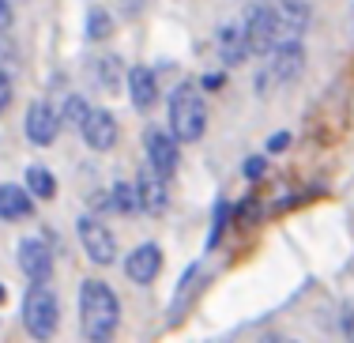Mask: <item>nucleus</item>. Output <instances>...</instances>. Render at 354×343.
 <instances>
[{
  "label": "nucleus",
  "instance_id": "5",
  "mask_svg": "<svg viewBox=\"0 0 354 343\" xmlns=\"http://www.w3.org/2000/svg\"><path fill=\"white\" fill-rule=\"evenodd\" d=\"M143 147H147V166L151 170H158L162 178H174V170H177V136H170V132H162V129H147Z\"/></svg>",
  "mask_w": 354,
  "mask_h": 343
},
{
  "label": "nucleus",
  "instance_id": "21",
  "mask_svg": "<svg viewBox=\"0 0 354 343\" xmlns=\"http://www.w3.org/2000/svg\"><path fill=\"white\" fill-rule=\"evenodd\" d=\"M117 76H121V61H117V57H102V61H98V80H102V87H117Z\"/></svg>",
  "mask_w": 354,
  "mask_h": 343
},
{
  "label": "nucleus",
  "instance_id": "7",
  "mask_svg": "<svg viewBox=\"0 0 354 343\" xmlns=\"http://www.w3.org/2000/svg\"><path fill=\"white\" fill-rule=\"evenodd\" d=\"M19 268L30 283H46L53 275V253H49L46 241H38V238L19 241Z\"/></svg>",
  "mask_w": 354,
  "mask_h": 343
},
{
  "label": "nucleus",
  "instance_id": "18",
  "mask_svg": "<svg viewBox=\"0 0 354 343\" xmlns=\"http://www.w3.org/2000/svg\"><path fill=\"white\" fill-rule=\"evenodd\" d=\"M27 189L35 192L38 200H49L57 192V181H53V174L49 170H41V166H30L27 170Z\"/></svg>",
  "mask_w": 354,
  "mask_h": 343
},
{
  "label": "nucleus",
  "instance_id": "12",
  "mask_svg": "<svg viewBox=\"0 0 354 343\" xmlns=\"http://www.w3.org/2000/svg\"><path fill=\"white\" fill-rule=\"evenodd\" d=\"M35 212V200H30L27 189L19 185H0V219L15 223V219H30Z\"/></svg>",
  "mask_w": 354,
  "mask_h": 343
},
{
  "label": "nucleus",
  "instance_id": "20",
  "mask_svg": "<svg viewBox=\"0 0 354 343\" xmlns=\"http://www.w3.org/2000/svg\"><path fill=\"white\" fill-rule=\"evenodd\" d=\"M113 204L121 207L124 215H132V212L140 207V196H136V189H132V185H117V189H113Z\"/></svg>",
  "mask_w": 354,
  "mask_h": 343
},
{
  "label": "nucleus",
  "instance_id": "13",
  "mask_svg": "<svg viewBox=\"0 0 354 343\" xmlns=\"http://www.w3.org/2000/svg\"><path fill=\"white\" fill-rule=\"evenodd\" d=\"M218 57H223V64H241L249 57V35L245 27H223V35H218Z\"/></svg>",
  "mask_w": 354,
  "mask_h": 343
},
{
  "label": "nucleus",
  "instance_id": "3",
  "mask_svg": "<svg viewBox=\"0 0 354 343\" xmlns=\"http://www.w3.org/2000/svg\"><path fill=\"white\" fill-rule=\"evenodd\" d=\"M245 35H249V53H260V57L279 49L283 41H294L283 27L279 8H272V4H252V12L245 19Z\"/></svg>",
  "mask_w": 354,
  "mask_h": 343
},
{
  "label": "nucleus",
  "instance_id": "25",
  "mask_svg": "<svg viewBox=\"0 0 354 343\" xmlns=\"http://www.w3.org/2000/svg\"><path fill=\"white\" fill-rule=\"evenodd\" d=\"M268 170V158H249L245 163V178H260Z\"/></svg>",
  "mask_w": 354,
  "mask_h": 343
},
{
  "label": "nucleus",
  "instance_id": "9",
  "mask_svg": "<svg viewBox=\"0 0 354 343\" xmlns=\"http://www.w3.org/2000/svg\"><path fill=\"white\" fill-rule=\"evenodd\" d=\"M80 132L95 151H109L113 140H117V121L106 110H87V117L80 121Z\"/></svg>",
  "mask_w": 354,
  "mask_h": 343
},
{
  "label": "nucleus",
  "instance_id": "1",
  "mask_svg": "<svg viewBox=\"0 0 354 343\" xmlns=\"http://www.w3.org/2000/svg\"><path fill=\"white\" fill-rule=\"evenodd\" d=\"M117 321H121V302L117 295L98 279H87L80 287V324H83V336L102 343L113 336Z\"/></svg>",
  "mask_w": 354,
  "mask_h": 343
},
{
  "label": "nucleus",
  "instance_id": "24",
  "mask_svg": "<svg viewBox=\"0 0 354 343\" xmlns=\"http://www.w3.org/2000/svg\"><path fill=\"white\" fill-rule=\"evenodd\" d=\"M8 102H12V80H8V72L0 68V113L8 110Z\"/></svg>",
  "mask_w": 354,
  "mask_h": 343
},
{
  "label": "nucleus",
  "instance_id": "10",
  "mask_svg": "<svg viewBox=\"0 0 354 343\" xmlns=\"http://www.w3.org/2000/svg\"><path fill=\"white\" fill-rule=\"evenodd\" d=\"M158 272H162V249H158L155 241L132 249V257L124 261V275H129L132 283H151Z\"/></svg>",
  "mask_w": 354,
  "mask_h": 343
},
{
  "label": "nucleus",
  "instance_id": "6",
  "mask_svg": "<svg viewBox=\"0 0 354 343\" xmlns=\"http://www.w3.org/2000/svg\"><path fill=\"white\" fill-rule=\"evenodd\" d=\"M80 241H83V249H87V257L95 264H113L117 241L98 219H80Z\"/></svg>",
  "mask_w": 354,
  "mask_h": 343
},
{
  "label": "nucleus",
  "instance_id": "11",
  "mask_svg": "<svg viewBox=\"0 0 354 343\" xmlns=\"http://www.w3.org/2000/svg\"><path fill=\"white\" fill-rule=\"evenodd\" d=\"M162 181H166V178H162L158 170L143 166L140 185H136V196H140V207H143V212H151V215L166 212V185H162Z\"/></svg>",
  "mask_w": 354,
  "mask_h": 343
},
{
  "label": "nucleus",
  "instance_id": "2",
  "mask_svg": "<svg viewBox=\"0 0 354 343\" xmlns=\"http://www.w3.org/2000/svg\"><path fill=\"white\" fill-rule=\"evenodd\" d=\"M170 129L177 136V144H196L207 129V106L200 98L196 83H181L170 98Z\"/></svg>",
  "mask_w": 354,
  "mask_h": 343
},
{
  "label": "nucleus",
  "instance_id": "17",
  "mask_svg": "<svg viewBox=\"0 0 354 343\" xmlns=\"http://www.w3.org/2000/svg\"><path fill=\"white\" fill-rule=\"evenodd\" d=\"M279 15H283V27H286V35H290V38H298V35H301V27L309 23L306 4H298V0H283Z\"/></svg>",
  "mask_w": 354,
  "mask_h": 343
},
{
  "label": "nucleus",
  "instance_id": "23",
  "mask_svg": "<svg viewBox=\"0 0 354 343\" xmlns=\"http://www.w3.org/2000/svg\"><path fill=\"white\" fill-rule=\"evenodd\" d=\"M15 64V46L12 38H4V30H0V68H12Z\"/></svg>",
  "mask_w": 354,
  "mask_h": 343
},
{
  "label": "nucleus",
  "instance_id": "15",
  "mask_svg": "<svg viewBox=\"0 0 354 343\" xmlns=\"http://www.w3.org/2000/svg\"><path fill=\"white\" fill-rule=\"evenodd\" d=\"M129 87H132V102H136V110H151V106H155L158 83H155V76H151V68H132Z\"/></svg>",
  "mask_w": 354,
  "mask_h": 343
},
{
  "label": "nucleus",
  "instance_id": "28",
  "mask_svg": "<svg viewBox=\"0 0 354 343\" xmlns=\"http://www.w3.org/2000/svg\"><path fill=\"white\" fill-rule=\"evenodd\" d=\"M286 144H290V136H286V132H279V136H272V140H268V151H283Z\"/></svg>",
  "mask_w": 354,
  "mask_h": 343
},
{
  "label": "nucleus",
  "instance_id": "26",
  "mask_svg": "<svg viewBox=\"0 0 354 343\" xmlns=\"http://www.w3.org/2000/svg\"><path fill=\"white\" fill-rule=\"evenodd\" d=\"M68 117H72V121H75V124H80V121H83V117H87V106H83V102H80V98H68Z\"/></svg>",
  "mask_w": 354,
  "mask_h": 343
},
{
  "label": "nucleus",
  "instance_id": "4",
  "mask_svg": "<svg viewBox=\"0 0 354 343\" xmlns=\"http://www.w3.org/2000/svg\"><path fill=\"white\" fill-rule=\"evenodd\" d=\"M23 324H27L30 336L49 340L61 324V306H57V295H49L46 283H35L23 298Z\"/></svg>",
  "mask_w": 354,
  "mask_h": 343
},
{
  "label": "nucleus",
  "instance_id": "19",
  "mask_svg": "<svg viewBox=\"0 0 354 343\" xmlns=\"http://www.w3.org/2000/svg\"><path fill=\"white\" fill-rule=\"evenodd\" d=\"M109 30H113V19L106 15V8H91L87 12V38L102 41V38H109Z\"/></svg>",
  "mask_w": 354,
  "mask_h": 343
},
{
  "label": "nucleus",
  "instance_id": "14",
  "mask_svg": "<svg viewBox=\"0 0 354 343\" xmlns=\"http://www.w3.org/2000/svg\"><path fill=\"white\" fill-rule=\"evenodd\" d=\"M306 64V53H301L298 41H283L279 49H272V68H275V80H294Z\"/></svg>",
  "mask_w": 354,
  "mask_h": 343
},
{
  "label": "nucleus",
  "instance_id": "30",
  "mask_svg": "<svg viewBox=\"0 0 354 343\" xmlns=\"http://www.w3.org/2000/svg\"><path fill=\"white\" fill-rule=\"evenodd\" d=\"M0 302H4V287H0Z\"/></svg>",
  "mask_w": 354,
  "mask_h": 343
},
{
  "label": "nucleus",
  "instance_id": "27",
  "mask_svg": "<svg viewBox=\"0 0 354 343\" xmlns=\"http://www.w3.org/2000/svg\"><path fill=\"white\" fill-rule=\"evenodd\" d=\"M8 27H12V4L0 0V30H8Z\"/></svg>",
  "mask_w": 354,
  "mask_h": 343
},
{
  "label": "nucleus",
  "instance_id": "29",
  "mask_svg": "<svg viewBox=\"0 0 354 343\" xmlns=\"http://www.w3.org/2000/svg\"><path fill=\"white\" fill-rule=\"evenodd\" d=\"M347 336H354V317H351V321H347Z\"/></svg>",
  "mask_w": 354,
  "mask_h": 343
},
{
  "label": "nucleus",
  "instance_id": "8",
  "mask_svg": "<svg viewBox=\"0 0 354 343\" xmlns=\"http://www.w3.org/2000/svg\"><path fill=\"white\" fill-rule=\"evenodd\" d=\"M57 124H61V117L53 113V106L49 102H35L27 110V121H23V129H27V140L38 147H49L57 140Z\"/></svg>",
  "mask_w": 354,
  "mask_h": 343
},
{
  "label": "nucleus",
  "instance_id": "16",
  "mask_svg": "<svg viewBox=\"0 0 354 343\" xmlns=\"http://www.w3.org/2000/svg\"><path fill=\"white\" fill-rule=\"evenodd\" d=\"M200 287H204V279H200V268L192 264L189 272H185V279H181V290L174 295V309H170V324H177L185 317V309H189V302L200 295Z\"/></svg>",
  "mask_w": 354,
  "mask_h": 343
},
{
  "label": "nucleus",
  "instance_id": "22",
  "mask_svg": "<svg viewBox=\"0 0 354 343\" xmlns=\"http://www.w3.org/2000/svg\"><path fill=\"white\" fill-rule=\"evenodd\" d=\"M226 215H230V207L218 204V207H215V223H212V238H207V249L218 245V238H223V227H226Z\"/></svg>",
  "mask_w": 354,
  "mask_h": 343
}]
</instances>
